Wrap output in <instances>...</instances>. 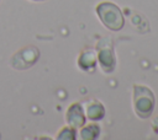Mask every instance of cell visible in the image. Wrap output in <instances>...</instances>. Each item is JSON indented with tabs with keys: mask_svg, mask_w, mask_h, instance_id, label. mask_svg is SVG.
I'll return each instance as SVG.
<instances>
[{
	"mask_svg": "<svg viewBox=\"0 0 158 140\" xmlns=\"http://www.w3.org/2000/svg\"><path fill=\"white\" fill-rule=\"evenodd\" d=\"M77 138H78V129H75L68 124L63 125L57 131V135H56L57 140H75Z\"/></svg>",
	"mask_w": 158,
	"mask_h": 140,
	"instance_id": "obj_9",
	"label": "cell"
},
{
	"mask_svg": "<svg viewBox=\"0 0 158 140\" xmlns=\"http://www.w3.org/2000/svg\"><path fill=\"white\" fill-rule=\"evenodd\" d=\"M40 59V49L36 45L28 44L21 49H19L17 52H15L9 63L10 66L15 70H26L32 68Z\"/></svg>",
	"mask_w": 158,
	"mask_h": 140,
	"instance_id": "obj_4",
	"label": "cell"
},
{
	"mask_svg": "<svg viewBox=\"0 0 158 140\" xmlns=\"http://www.w3.org/2000/svg\"><path fill=\"white\" fill-rule=\"evenodd\" d=\"M152 128H153V131L156 134H158V115L153 118V120H152Z\"/></svg>",
	"mask_w": 158,
	"mask_h": 140,
	"instance_id": "obj_10",
	"label": "cell"
},
{
	"mask_svg": "<svg viewBox=\"0 0 158 140\" xmlns=\"http://www.w3.org/2000/svg\"><path fill=\"white\" fill-rule=\"evenodd\" d=\"M77 65L84 72H93L98 65L95 48H84L77 56Z\"/></svg>",
	"mask_w": 158,
	"mask_h": 140,
	"instance_id": "obj_7",
	"label": "cell"
},
{
	"mask_svg": "<svg viewBox=\"0 0 158 140\" xmlns=\"http://www.w3.org/2000/svg\"><path fill=\"white\" fill-rule=\"evenodd\" d=\"M98 65L105 74H111L116 69L115 45L111 37H101L95 45Z\"/></svg>",
	"mask_w": 158,
	"mask_h": 140,
	"instance_id": "obj_3",
	"label": "cell"
},
{
	"mask_svg": "<svg viewBox=\"0 0 158 140\" xmlns=\"http://www.w3.org/2000/svg\"><path fill=\"white\" fill-rule=\"evenodd\" d=\"M95 12L101 25L112 32H118L125 26V16L117 4L105 0L95 6Z\"/></svg>",
	"mask_w": 158,
	"mask_h": 140,
	"instance_id": "obj_2",
	"label": "cell"
},
{
	"mask_svg": "<svg viewBox=\"0 0 158 140\" xmlns=\"http://www.w3.org/2000/svg\"><path fill=\"white\" fill-rule=\"evenodd\" d=\"M64 120H65V124L75 129L81 128L86 123V117H85L81 102L75 101V102H72L67 107L65 113H64Z\"/></svg>",
	"mask_w": 158,
	"mask_h": 140,
	"instance_id": "obj_5",
	"label": "cell"
},
{
	"mask_svg": "<svg viewBox=\"0 0 158 140\" xmlns=\"http://www.w3.org/2000/svg\"><path fill=\"white\" fill-rule=\"evenodd\" d=\"M28 1H33V2H43V1H47V0H28Z\"/></svg>",
	"mask_w": 158,
	"mask_h": 140,
	"instance_id": "obj_11",
	"label": "cell"
},
{
	"mask_svg": "<svg viewBox=\"0 0 158 140\" xmlns=\"http://www.w3.org/2000/svg\"><path fill=\"white\" fill-rule=\"evenodd\" d=\"M132 108L139 119L152 117L156 108V95L151 87L142 84L132 86Z\"/></svg>",
	"mask_w": 158,
	"mask_h": 140,
	"instance_id": "obj_1",
	"label": "cell"
},
{
	"mask_svg": "<svg viewBox=\"0 0 158 140\" xmlns=\"http://www.w3.org/2000/svg\"><path fill=\"white\" fill-rule=\"evenodd\" d=\"M101 134V126L98 122L85 123L81 128L78 129V138L81 140H96Z\"/></svg>",
	"mask_w": 158,
	"mask_h": 140,
	"instance_id": "obj_8",
	"label": "cell"
},
{
	"mask_svg": "<svg viewBox=\"0 0 158 140\" xmlns=\"http://www.w3.org/2000/svg\"><path fill=\"white\" fill-rule=\"evenodd\" d=\"M81 104L84 108L85 117L90 122H100L101 119L105 118L106 109H105V106L102 104V102H100L99 99L89 98V99H85L84 102H81Z\"/></svg>",
	"mask_w": 158,
	"mask_h": 140,
	"instance_id": "obj_6",
	"label": "cell"
}]
</instances>
